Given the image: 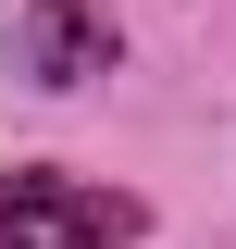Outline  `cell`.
I'll list each match as a JSON object with an SVG mask.
<instances>
[{"label": "cell", "mask_w": 236, "mask_h": 249, "mask_svg": "<svg viewBox=\"0 0 236 249\" xmlns=\"http://www.w3.org/2000/svg\"><path fill=\"white\" fill-rule=\"evenodd\" d=\"M13 75H25V88H87V75H112V13H87V0H25V13H13Z\"/></svg>", "instance_id": "obj_2"}, {"label": "cell", "mask_w": 236, "mask_h": 249, "mask_svg": "<svg viewBox=\"0 0 236 249\" xmlns=\"http://www.w3.org/2000/svg\"><path fill=\"white\" fill-rule=\"evenodd\" d=\"M137 199L124 187H87V175H0V249H124L137 237Z\"/></svg>", "instance_id": "obj_1"}]
</instances>
